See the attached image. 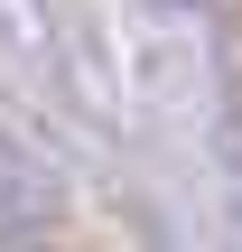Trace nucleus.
<instances>
[{
	"label": "nucleus",
	"mask_w": 242,
	"mask_h": 252,
	"mask_svg": "<svg viewBox=\"0 0 242 252\" xmlns=\"http://www.w3.org/2000/svg\"><path fill=\"white\" fill-rule=\"evenodd\" d=\"M56 168H37L19 140H0V243H19V234H47L56 224Z\"/></svg>",
	"instance_id": "nucleus-1"
}]
</instances>
